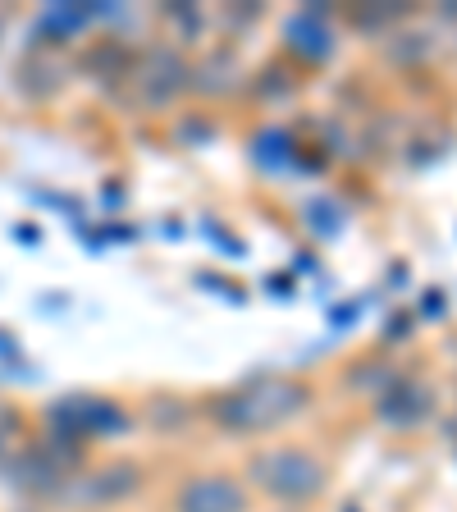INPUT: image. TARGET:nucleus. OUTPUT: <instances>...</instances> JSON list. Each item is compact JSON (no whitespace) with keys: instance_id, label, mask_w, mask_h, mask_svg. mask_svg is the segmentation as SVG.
Masks as SVG:
<instances>
[{"instance_id":"3","label":"nucleus","mask_w":457,"mask_h":512,"mask_svg":"<svg viewBox=\"0 0 457 512\" xmlns=\"http://www.w3.org/2000/svg\"><path fill=\"white\" fill-rule=\"evenodd\" d=\"M247 508H252L247 490L234 476H220V471L183 480L179 494H174V512H247Z\"/></svg>"},{"instance_id":"5","label":"nucleus","mask_w":457,"mask_h":512,"mask_svg":"<svg viewBox=\"0 0 457 512\" xmlns=\"http://www.w3.org/2000/svg\"><path fill=\"white\" fill-rule=\"evenodd\" d=\"M288 42H293V51L311 55V60H325V55H330V32H325L320 19H311V14H302V19L288 28Z\"/></svg>"},{"instance_id":"6","label":"nucleus","mask_w":457,"mask_h":512,"mask_svg":"<svg viewBox=\"0 0 457 512\" xmlns=\"http://www.w3.org/2000/svg\"><path fill=\"white\" fill-rule=\"evenodd\" d=\"M133 490H138V467H128V462H115L96 480V499H119V494H133Z\"/></svg>"},{"instance_id":"4","label":"nucleus","mask_w":457,"mask_h":512,"mask_svg":"<svg viewBox=\"0 0 457 512\" xmlns=\"http://www.w3.org/2000/svg\"><path fill=\"white\" fill-rule=\"evenodd\" d=\"M380 421H389V426H416V421H426L430 416V389L421 380H394L389 389L380 394Z\"/></svg>"},{"instance_id":"1","label":"nucleus","mask_w":457,"mask_h":512,"mask_svg":"<svg viewBox=\"0 0 457 512\" xmlns=\"http://www.w3.org/2000/svg\"><path fill=\"white\" fill-rule=\"evenodd\" d=\"M311 403V389L293 375H252L238 389L220 394L211 403V416L234 435H261L302 412Z\"/></svg>"},{"instance_id":"2","label":"nucleus","mask_w":457,"mask_h":512,"mask_svg":"<svg viewBox=\"0 0 457 512\" xmlns=\"http://www.w3.org/2000/svg\"><path fill=\"white\" fill-rule=\"evenodd\" d=\"M247 480L279 503H307V499H316V494H325L330 471H325L320 458H311L307 448H266V453L252 458Z\"/></svg>"}]
</instances>
